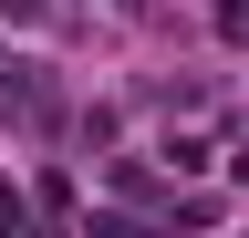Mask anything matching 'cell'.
<instances>
[{
  "label": "cell",
  "mask_w": 249,
  "mask_h": 238,
  "mask_svg": "<svg viewBox=\"0 0 249 238\" xmlns=\"http://www.w3.org/2000/svg\"><path fill=\"white\" fill-rule=\"evenodd\" d=\"M31 11H42V0H0V21H31Z\"/></svg>",
  "instance_id": "1"
}]
</instances>
